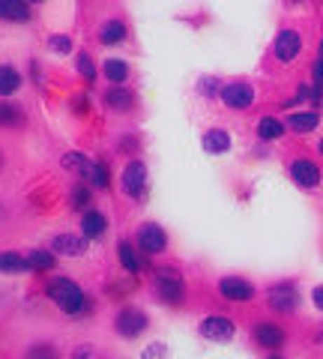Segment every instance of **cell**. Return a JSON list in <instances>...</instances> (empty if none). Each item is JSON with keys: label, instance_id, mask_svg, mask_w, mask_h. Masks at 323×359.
I'll list each match as a JSON object with an SVG mask.
<instances>
[{"label": "cell", "instance_id": "25", "mask_svg": "<svg viewBox=\"0 0 323 359\" xmlns=\"http://www.w3.org/2000/svg\"><path fill=\"white\" fill-rule=\"evenodd\" d=\"M21 87V75L13 69V66H0V96H9Z\"/></svg>", "mask_w": 323, "mask_h": 359}, {"label": "cell", "instance_id": "29", "mask_svg": "<svg viewBox=\"0 0 323 359\" xmlns=\"http://www.w3.org/2000/svg\"><path fill=\"white\" fill-rule=\"evenodd\" d=\"M48 48L57 51V54H69L72 51V42H69V36H51L48 39Z\"/></svg>", "mask_w": 323, "mask_h": 359}, {"label": "cell", "instance_id": "20", "mask_svg": "<svg viewBox=\"0 0 323 359\" xmlns=\"http://www.w3.org/2000/svg\"><path fill=\"white\" fill-rule=\"evenodd\" d=\"M27 269H30L27 257H18L15 252H0V273L18 276V273H27Z\"/></svg>", "mask_w": 323, "mask_h": 359}, {"label": "cell", "instance_id": "33", "mask_svg": "<svg viewBox=\"0 0 323 359\" xmlns=\"http://www.w3.org/2000/svg\"><path fill=\"white\" fill-rule=\"evenodd\" d=\"M150 353H153V356H162V353H165V344H153V351H147V356H150Z\"/></svg>", "mask_w": 323, "mask_h": 359}, {"label": "cell", "instance_id": "18", "mask_svg": "<svg viewBox=\"0 0 323 359\" xmlns=\"http://www.w3.org/2000/svg\"><path fill=\"white\" fill-rule=\"evenodd\" d=\"M126 39V25L123 21H105L102 27H99V42L102 45H117V42H123Z\"/></svg>", "mask_w": 323, "mask_h": 359}, {"label": "cell", "instance_id": "19", "mask_svg": "<svg viewBox=\"0 0 323 359\" xmlns=\"http://www.w3.org/2000/svg\"><path fill=\"white\" fill-rule=\"evenodd\" d=\"M204 150L207 153H228L231 150V135L225 129H209L204 135Z\"/></svg>", "mask_w": 323, "mask_h": 359}, {"label": "cell", "instance_id": "30", "mask_svg": "<svg viewBox=\"0 0 323 359\" xmlns=\"http://www.w3.org/2000/svg\"><path fill=\"white\" fill-rule=\"evenodd\" d=\"M90 183H93L96 189H108V168H105L102 162H96V171H93V177H90Z\"/></svg>", "mask_w": 323, "mask_h": 359}, {"label": "cell", "instance_id": "35", "mask_svg": "<svg viewBox=\"0 0 323 359\" xmlns=\"http://www.w3.org/2000/svg\"><path fill=\"white\" fill-rule=\"evenodd\" d=\"M30 4H39V0H30Z\"/></svg>", "mask_w": 323, "mask_h": 359}, {"label": "cell", "instance_id": "4", "mask_svg": "<svg viewBox=\"0 0 323 359\" xmlns=\"http://www.w3.org/2000/svg\"><path fill=\"white\" fill-rule=\"evenodd\" d=\"M219 96H221V102H225L228 108L246 111V108L254 102V87L246 84V81H233V84H228V87H221Z\"/></svg>", "mask_w": 323, "mask_h": 359}, {"label": "cell", "instance_id": "28", "mask_svg": "<svg viewBox=\"0 0 323 359\" xmlns=\"http://www.w3.org/2000/svg\"><path fill=\"white\" fill-rule=\"evenodd\" d=\"M78 72H81L84 75V81H96V69H93V63H90V57H87V54L81 51V54H78Z\"/></svg>", "mask_w": 323, "mask_h": 359}, {"label": "cell", "instance_id": "7", "mask_svg": "<svg viewBox=\"0 0 323 359\" xmlns=\"http://www.w3.org/2000/svg\"><path fill=\"white\" fill-rule=\"evenodd\" d=\"M299 51H303V36L296 30H282L275 36V57L282 63H294Z\"/></svg>", "mask_w": 323, "mask_h": 359}, {"label": "cell", "instance_id": "17", "mask_svg": "<svg viewBox=\"0 0 323 359\" xmlns=\"http://www.w3.org/2000/svg\"><path fill=\"white\" fill-rule=\"evenodd\" d=\"M105 102H108V108L111 111H117V114H123V111H129L132 108V93L126 87H120V84H114V87H108V93H105Z\"/></svg>", "mask_w": 323, "mask_h": 359}, {"label": "cell", "instance_id": "36", "mask_svg": "<svg viewBox=\"0 0 323 359\" xmlns=\"http://www.w3.org/2000/svg\"><path fill=\"white\" fill-rule=\"evenodd\" d=\"M0 162H4V156H0Z\"/></svg>", "mask_w": 323, "mask_h": 359}, {"label": "cell", "instance_id": "3", "mask_svg": "<svg viewBox=\"0 0 323 359\" xmlns=\"http://www.w3.org/2000/svg\"><path fill=\"white\" fill-rule=\"evenodd\" d=\"M120 180H123V192L129 198L141 201L144 195H147V168H144V162H129L123 168V177Z\"/></svg>", "mask_w": 323, "mask_h": 359}, {"label": "cell", "instance_id": "26", "mask_svg": "<svg viewBox=\"0 0 323 359\" xmlns=\"http://www.w3.org/2000/svg\"><path fill=\"white\" fill-rule=\"evenodd\" d=\"M258 135H261L263 141H278V138L284 135V126H282V123H278L275 117H263V120L258 123Z\"/></svg>", "mask_w": 323, "mask_h": 359}, {"label": "cell", "instance_id": "34", "mask_svg": "<svg viewBox=\"0 0 323 359\" xmlns=\"http://www.w3.org/2000/svg\"><path fill=\"white\" fill-rule=\"evenodd\" d=\"M320 156H323V138H320Z\"/></svg>", "mask_w": 323, "mask_h": 359}, {"label": "cell", "instance_id": "15", "mask_svg": "<svg viewBox=\"0 0 323 359\" xmlns=\"http://www.w3.org/2000/svg\"><path fill=\"white\" fill-rule=\"evenodd\" d=\"M63 168H66V171L81 174V180H90L93 171H96V162H90L84 153H66L63 156Z\"/></svg>", "mask_w": 323, "mask_h": 359}, {"label": "cell", "instance_id": "32", "mask_svg": "<svg viewBox=\"0 0 323 359\" xmlns=\"http://www.w3.org/2000/svg\"><path fill=\"white\" fill-rule=\"evenodd\" d=\"M311 302H315V306L323 311V285H317L315 290H311Z\"/></svg>", "mask_w": 323, "mask_h": 359}, {"label": "cell", "instance_id": "6", "mask_svg": "<svg viewBox=\"0 0 323 359\" xmlns=\"http://www.w3.org/2000/svg\"><path fill=\"white\" fill-rule=\"evenodd\" d=\"M138 245H141V252H147V255H162L165 249H168V237H165V231L159 228V224H141V231H138Z\"/></svg>", "mask_w": 323, "mask_h": 359}, {"label": "cell", "instance_id": "13", "mask_svg": "<svg viewBox=\"0 0 323 359\" xmlns=\"http://www.w3.org/2000/svg\"><path fill=\"white\" fill-rule=\"evenodd\" d=\"M51 249L57 255H66V257H81L87 252V237H78V233H60V237H54Z\"/></svg>", "mask_w": 323, "mask_h": 359}, {"label": "cell", "instance_id": "9", "mask_svg": "<svg viewBox=\"0 0 323 359\" xmlns=\"http://www.w3.org/2000/svg\"><path fill=\"white\" fill-rule=\"evenodd\" d=\"M200 335L209 339V341H231L233 339V323L228 318L213 314V318H207L204 323H200Z\"/></svg>", "mask_w": 323, "mask_h": 359}, {"label": "cell", "instance_id": "8", "mask_svg": "<svg viewBox=\"0 0 323 359\" xmlns=\"http://www.w3.org/2000/svg\"><path fill=\"white\" fill-rule=\"evenodd\" d=\"M147 330V314L138 311V309H123L117 314V332L126 335V339H135Z\"/></svg>", "mask_w": 323, "mask_h": 359}, {"label": "cell", "instance_id": "11", "mask_svg": "<svg viewBox=\"0 0 323 359\" xmlns=\"http://www.w3.org/2000/svg\"><path fill=\"white\" fill-rule=\"evenodd\" d=\"M254 341H258V347H263V351H278V347H284V332L278 330L275 323L261 320L258 327H254Z\"/></svg>", "mask_w": 323, "mask_h": 359}, {"label": "cell", "instance_id": "14", "mask_svg": "<svg viewBox=\"0 0 323 359\" xmlns=\"http://www.w3.org/2000/svg\"><path fill=\"white\" fill-rule=\"evenodd\" d=\"M105 231H108V219L99 210H87L84 219H81V233H84V237L87 240H99Z\"/></svg>", "mask_w": 323, "mask_h": 359}, {"label": "cell", "instance_id": "22", "mask_svg": "<svg viewBox=\"0 0 323 359\" xmlns=\"http://www.w3.org/2000/svg\"><path fill=\"white\" fill-rule=\"evenodd\" d=\"M0 126L4 129H21L25 126V114H21V108L9 105V102H0Z\"/></svg>", "mask_w": 323, "mask_h": 359}, {"label": "cell", "instance_id": "5", "mask_svg": "<svg viewBox=\"0 0 323 359\" xmlns=\"http://www.w3.org/2000/svg\"><path fill=\"white\" fill-rule=\"evenodd\" d=\"M219 294L225 297L228 302H249L254 299V285L246 282V278H237V276H228L219 282Z\"/></svg>", "mask_w": 323, "mask_h": 359}, {"label": "cell", "instance_id": "31", "mask_svg": "<svg viewBox=\"0 0 323 359\" xmlns=\"http://www.w3.org/2000/svg\"><path fill=\"white\" fill-rule=\"evenodd\" d=\"M87 198H90V195H87V189H75V192H72V207H84Z\"/></svg>", "mask_w": 323, "mask_h": 359}, {"label": "cell", "instance_id": "24", "mask_svg": "<svg viewBox=\"0 0 323 359\" xmlns=\"http://www.w3.org/2000/svg\"><path fill=\"white\" fill-rule=\"evenodd\" d=\"M287 126H291L294 132H299V135L315 132L320 126V114H291L287 117Z\"/></svg>", "mask_w": 323, "mask_h": 359}, {"label": "cell", "instance_id": "1", "mask_svg": "<svg viewBox=\"0 0 323 359\" xmlns=\"http://www.w3.org/2000/svg\"><path fill=\"white\" fill-rule=\"evenodd\" d=\"M46 294H48V299H54V306H57L63 314H78L84 309L81 287H78L75 282H69V278H51Z\"/></svg>", "mask_w": 323, "mask_h": 359}, {"label": "cell", "instance_id": "2", "mask_svg": "<svg viewBox=\"0 0 323 359\" xmlns=\"http://www.w3.org/2000/svg\"><path fill=\"white\" fill-rule=\"evenodd\" d=\"M156 290H159V297H162L165 302H171V306L183 302V297H186L183 278L177 276L174 269H159V273H156Z\"/></svg>", "mask_w": 323, "mask_h": 359}, {"label": "cell", "instance_id": "21", "mask_svg": "<svg viewBox=\"0 0 323 359\" xmlns=\"http://www.w3.org/2000/svg\"><path fill=\"white\" fill-rule=\"evenodd\" d=\"M102 72H105V78H108L111 84H123L126 78H129V63L120 60V57H111V60H105Z\"/></svg>", "mask_w": 323, "mask_h": 359}, {"label": "cell", "instance_id": "23", "mask_svg": "<svg viewBox=\"0 0 323 359\" xmlns=\"http://www.w3.org/2000/svg\"><path fill=\"white\" fill-rule=\"evenodd\" d=\"M27 264H30V269H36V273H48V269H54V264H57V257H54V249L51 252L33 249L27 255Z\"/></svg>", "mask_w": 323, "mask_h": 359}, {"label": "cell", "instance_id": "27", "mask_svg": "<svg viewBox=\"0 0 323 359\" xmlns=\"http://www.w3.org/2000/svg\"><path fill=\"white\" fill-rule=\"evenodd\" d=\"M117 257H120V264H123V269H129V273H138L141 269V261L135 257V249L123 240V243H117Z\"/></svg>", "mask_w": 323, "mask_h": 359}, {"label": "cell", "instance_id": "12", "mask_svg": "<svg viewBox=\"0 0 323 359\" xmlns=\"http://www.w3.org/2000/svg\"><path fill=\"white\" fill-rule=\"evenodd\" d=\"M270 306H273V309H278V311H294V309L299 306L296 287H294L291 282L270 287Z\"/></svg>", "mask_w": 323, "mask_h": 359}, {"label": "cell", "instance_id": "16", "mask_svg": "<svg viewBox=\"0 0 323 359\" xmlns=\"http://www.w3.org/2000/svg\"><path fill=\"white\" fill-rule=\"evenodd\" d=\"M30 6L27 0H0V21H27Z\"/></svg>", "mask_w": 323, "mask_h": 359}, {"label": "cell", "instance_id": "10", "mask_svg": "<svg viewBox=\"0 0 323 359\" xmlns=\"http://www.w3.org/2000/svg\"><path fill=\"white\" fill-rule=\"evenodd\" d=\"M291 177H294V183L299 189H315L320 186V168L315 162H308V159H299L291 165Z\"/></svg>", "mask_w": 323, "mask_h": 359}]
</instances>
